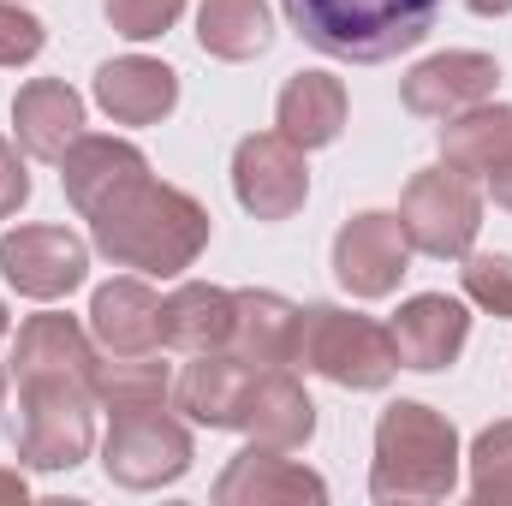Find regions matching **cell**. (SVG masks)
Instances as JSON below:
<instances>
[{
  "label": "cell",
  "instance_id": "obj_1",
  "mask_svg": "<svg viewBox=\"0 0 512 506\" xmlns=\"http://www.w3.org/2000/svg\"><path fill=\"white\" fill-rule=\"evenodd\" d=\"M90 227H96V245L114 262L143 268V274H179V268H191V256L203 251V239H209V215L185 191L155 185L149 173H137L131 185H120L90 215Z\"/></svg>",
  "mask_w": 512,
  "mask_h": 506
},
{
  "label": "cell",
  "instance_id": "obj_8",
  "mask_svg": "<svg viewBox=\"0 0 512 506\" xmlns=\"http://www.w3.org/2000/svg\"><path fill=\"white\" fill-rule=\"evenodd\" d=\"M233 185H239V203L251 209L256 221H286L298 203H304V149L280 131H262L245 137L239 155H233Z\"/></svg>",
  "mask_w": 512,
  "mask_h": 506
},
{
  "label": "cell",
  "instance_id": "obj_6",
  "mask_svg": "<svg viewBox=\"0 0 512 506\" xmlns=\"http://www.w3.org/2000/svg\"><path fill=\"white\" fill-rule=\"evenodd\" d=\"M90 387L78 381H24V423H18V453L42 471L78 465L90 453Z\"/></svg>",
  "mask_w": 512,
  "mask_h": 506
},
{
  "label": "cell",
  "instance_id": "obj_4",
  "mask_svg": "<svg viewBox=\"0 0 512 506\" xmlns=\"http://www.w3.org/2000/svg\"><path fill=\"white\" fill-rule=\"evenodd\" d=\"M292 364L304 370H322L340 387H382L399 370V352H393V334L376 328L370 316H346V310H298V352Z\"/></svg>",
  "mask_w": 512,
  "mask_h": 506
},
{
  "label": "cell",
  "instance_id": "obj_28",
  "mask_svg": "<svg viewBox=\"0 0 512 506\" xmlns=\"http://www.w3.org/2000/svg\"><path fill=\"white\" fill-rule=\"evenodd\" d=\"M465 292L489 304L495 316H512V256H471L465 262Z\"/></svg>",
  "mask_w": 512,
  "mask_h": 506
},
{
  "label": "cell",
  "instance_id": "obj_33",
  "mask_svg": "<svg viewBox=\"0 0 512 506\" xmlns=\"http://www.w3.org/2000/svg\"><path fill=\"white\" fill-rule=\"evenodd\" d=\"M471 12H483V18H495V12H512V0H471Z\"/></svg>",
  "mask_w": 512,
  "mask_h": 506
},
{
  "label": "cell",
  "instance_id": "obj_29",
  "mask_svg": "<svg viewBox=\"0 0 512 506\" xmlns=\"http://www.w3.org/2000/svg\"><path fill=\"white\" fill-rule=\"evenodd\" d=\"M179 6H185V0H108V18H114L120 36L143 42V36H161V30L179 18Z\"/></svg>",
  "mask_w": 512,
  "mask_h": 506
},
{
  "label": "cell",
  "instance_id": "obj_35",
  "mask_svg": "<svg viewBox=\"0 0 512 506\" xmlns=\"http://www.w3.org/2000/svg\"><path fill=\"white\" fill-rule=\"evenodd\" d=\"M0 393H6V376H0Z\"/></svg>",
  "mask_w": 512,
  "mask_h": 506
},
{
  "label": "cell",
  "instance_id": "obj_13",
  "mask_svg": "<svg viewBox=\"0 0 512 506\" xmlns=\"http://www.w3.org/2000/svg\"><path fill=\"white\" fill-rule=\"evenodd\" d=\"M251 358H221V352H203L185 381H179V405L197 417V423H215V429H239L245 423V405H251V387H256Z\"/></svg>",
  "mask_w": 512,
  "mask_h": 506
},
{
  "label": "cell",
  "instance_id": "obj_7",
  "mask_svg": "<svg viewBox=\"0 0 512 506\" xmlns=\"http://www.w3.org/2000/svg\"><path fill=\"white\" fill-rule=\"evenodd\" d=\"M191 465V441L173 417H161V405L149 411H120L114 435H108V477H120L131 489L149 483H173Z\"/></svg>",
  "mask_w": 512,
  "mask_h": 506
},
{
  "label": "cell",
  "instance_id": "obj_14",
  "mask_svg": "<svg viewBox=\"0 0 512 506\" xmlns=\"http://www.w3.org/2000/svg\"><path fill=\"white\" fill-rule=\"evenodd\" d=\"M90 328L114 358H143L161 346V298L143 280H114L90 304Z\"/></svg>",
  "mask_w": 512,
  "mask_h": 506
},
{
  "label": "cell",
  "instance_id": "obj_30",
  "mask_svg": "<svg viewBox=\"0 0 512 506\" xmlns=\"http://www.w3.org/2000/svg\"><path fill=\"white\" fill-rule=\"evenodd\" d=\"M42 54V24L18 6L0 0V66H18V60H36Z\"/></svg>",
  "mask_w": 512,
  "mask_h": 506
},
{
  "label": "cell",
  "instance_id": "obj_22",
  "mask_svg": "<svg viewBox=\"0 0 512 506\" xmlns=\"http://www.w3.org/2000/svg\"><path fill=\"white\" fill-rule=\"evenodd\" d=\"M239 358L251 364H292L298 352V310L274 292H239V322H233Z\"/></svg>",
  "mask_w": 512,
  "mask_h": 506
},
{
  "label": "cell",
  "instance_id": "obj_2",
  "mask_svg": "<svg viewBox=\"0 0 512 506\" xmlns=\"http://www.w3.org/2000/svg\"><path fill=\"white\" fill-rule=\"evenodd\" d=\"M292 30L334 60H393L417 48L441 0H280Z\"/></svg>",
  "mask_w": 512,
  "mask_h": 506
},
{
  "label": "cell",
  "instance_id": "obj_19",
  "mask_svg": "<svg viewBox=\"0 0 512 506\" xmlns=\"http://www.w3.org/2000/svg\"><path fill=\"white\" fill-rule=\"evenodd\" d=\"M233 322H239V298L233 292H221V286H179L161 304V346L215 352V346L233 340Z\"/></svg>",
  "mask_w": 512,
  "mask_h": 506
},
{
  "label": "cell",
  "instance_id": "obj_34",
  "mask_svg": "<svg viewBox=\"0 0 512 506\" xmlns=\"http://www.w3.org/2000/svg\"><path fill=\"white\" fill-rule=\"evenodd\" d=\"M0 334H6V310H0Z\"/></svg>",
  "mask_w": 512,
  "mask_h": 506
},
{
  "label": "cell",
  "instance_id": "obj_11",
  "mask_svg": "<svg viewBox=\"0 0 512 506\" xmlns=\"http://www.w3.org/2000/svg\"><path fill=\"white\" fill-rule=\"evenodd\" d=\"M495 60L489 54H435L405 78V108L423 120H453L465 108H477L495 90Z\"/></svg>",
  "mask_w": 512,
  "mask_h": 506
},
{
  "label": "cell",
  "instance_id": "obj_12",
  "mask_svg": "<svg viewBox=\"0 0 512 506\" xmlns=\"http://www.w3.org/2000/svg\"><path fill=\"white\" fill-rule=\"evenodd\" d=\"M387 334H393L399 364H411V370H441V364L459 358V346H465V334H471V316H465L459 298L423 292V298H411V304L393 316Z\"/></svg>",
  "mask_w": 512,
  "mask_h": 506
},
{
  "label": "cell",
  "instance_id": "obj_18",
  "mask_svg": "<svg viewBox=\"0 0 512 506\" xmlns=\"http://www.w3.org/2000/svg\"><path fill=\"white\" fill-rule=\"evenodd\" d=\"M12 120H18V137H24V149H30V155L60 161V155L84 137V102H78L60 78H36V84H24V90H18Z\"/></svg>",
  "mask_w": 512,
  "mask_h": 506
},
{
  "label": "cell",
  "instance_id": "obj_31",
  "mask_svg": "<svg viewBox=\"0 0 512 506\" xmlns=\"http://www.w3.org/2000/svg\"><path fill=\"white\" fill-rule=\"evenodd\" d=\"M24 197H30V173H24V161L0 143V221H6Z\"/></svg>",
  "mask_w": 512,
  "mask_h": 506
},
{
  "label": "cell",
  "instance_id": "obj_9",
  "mask_svg": "<svg viewBox=\"0 0 512 506\" xmlns=\"http://www.w3.org/2000/svg\"><path fill=\"white\" fill-rule=\"evenodd\" d=\"M405 262H411V239H405L399 215H358V221H346V233L334 239V268H340V280H346L358 298L393 292L399 274H405Z\"/></svg>",
  "mask_w": 512,
  "mask_h": 506
},
{
  "label": "cell",
  "instance_id": "obj_3",
  "mask_svg": "<svg viewBox=\"0 0 512 506\" xmlns=\"http://www.w3.org/2000/svg\"><path fill=\"white\" fill-rule=\"evenodd\" d=\"M453 459H459V441L447 417H435L429 405H393L376 429V495L435 501L453 489Z\"/></svg>",
  "mask_w": 512,
  "mask_h": 506
},
{
  "label": "cell",
  "instance_id": "obj_10",
  "mask_svg": "<svg viewBox=\"0 0 512 506\" xmlns=\"http://www.w3.org/2000/svg\"><path fill=\"white\" fill-rule=\"evenodd\" d=\"M84 245L66 233V227H18L0 239V268L18 292L30 298H60L84 280Z\"/></svg>",
  "mask_w": 512,
  "mask_h": 506
},
{
  "label": "cell",
  "instance_id": "obj_32",
  "mask_svg": "<svg viewBox=\"0 0 512 506\" xmlns=\"http://www.w3.org/2000/svg\"><path fill=\"white\" fill-rule=\"evenodd\" d=\"M489 191H495L501 209H512V155L501 161V167H489Z\"/></svg>",
  "mask_w": 512,
  "mask_h": 506
},
{
  "label": "cell",
  "instance_id": "obj_26",
  "mask_svg": "<svg viewBox=\"0 0 512 506\" xmlns=\"http://www.w3.org/2000/svg\"><path fill=\"white\" fill-rule=\"evenodd\" d=\"M90 393L120 417V411H149L167 399V364H143V358H120V364H96Z\"/></svg>",
  "mask_w": 512,
  "mask_h": 506
},
{
  "label": "cell",
  "instance_id": "obj_17",
  "mask_svg": "<svg viewBox=\"0 0 512 506\" xmlns=\"http://www.w3.org/2000/svg\"><path fill=\"white\" fill-rule=\"evenodd\" d=\"M96 102L120 120V126H149L179 102V78L161 60H108L96 72Z\"/></svg>",
  "mask_w": 512,
  "mask_h": 506
},
{
  "label": "cell",
  "instance_id": "obj_21",
  "mask_svg": "<svg viewBox=\"0 0 512 506\" xmlns=\"http://www.w3.org/2000/svg\"><path fill=\"white\" fill-rule=\"evenodd\" d=\"M346 126V90L328 72H298L280 90V137H292L298 149H322Z\"/></svg>",
  "mask_w": 512,
  "mask_h": 506
},
{
  "label": "cell",
  "instance_id": "obj_24",
  "mask_svg": "<svg viewBox=\"0 0 512 506\" xmlns=\"http://www.w3.org/2000/svg\"><path fill=\"white\" fill-rule=\"evenodd\" d=\"M215 495H221V501H322V483H316L310 471H298V465H286V459L251 447V453L221 477Z\"/></svg>",
  "mask_w": 512,
  "mask_h": 506
},
{
  "label": "cell",
  "instance_id": "obj_27",
  "mask_svg": "<svg viewBox=\"0 0 512 506\" xmlns=\"http://www.w3.org/2000/svg\"><path fill=\"white\" fill-rule=\"evenodd\" d=\"M477 495L483 501H512V423L489 429L477 441Z\"/></svg>",
  "mask_w": 512,
  "mask_h": 506
},
{
  "label": "cell",
  "instance_id": "obj_23",
  "mask_svg": "<svg viewBox=\"0 0 512 506\" xmlns=\"http://www.w3.org/2000/svg\"><path fill=\"white\" fill-rule=\"evenodd\" d=\"M441 155L447 167L459 173H489L512 155V108H465L447 120V137H441Z\"/></svg>",
  "mask_w": 512,
  "mask_h": 506
},
{
  "label": "cell",
  "instance_id": "obj_20",
  "mask_svg": "<svg viewBox=\"0 0 512 506\" xmlns=\"http://www.w3.org/2000/svg\"><path fill=\"white\" fill-rule=\"evenodd\" d=\"M239 429H251L256 441H268V447H298V441L316 429L310 399H304L298 381L286 376V364H262V370H256L251 405H245V423H239Z\"/></svg>",
  "mask_w": 512,
  "mask_h": 506
},
{
  "label": "cell",
  "instance_id": "obj_15",
  "mask_svg": "<svg viewBox=\"0 0 512 506\" xmlns=\"http://www.w3.org/2000/svg\"><path fill=\"white\" fill-rule=\"evenodd\" d=\"M18 381H78L90 387L96 381V358H90V340L78 334L72 316H30L24 334H18Z\"/></svg>",
  "mask_w": 512,
  "mask_h": 506
},
{
  "label": "cell",
  "instance_id": "obj_5",
  "mask_svg": "<svg viewBox=\"0 0 512 506\" xmlns=\"http://www.w3.org/2000/svg\"><path fill=\"white\" fill-rule=\"evenodd\" d=\"M399 227L417 251L429 256H465L477 227H483V209H477V191L459 167H435V173H417L405 185V209H399Z\"/></svg>",
  "mask_w": 512,
  "mask_h": 506
},
{
  "label": "cell",
  "instance_id": "obj_25",
  "mask_svg": "<svg viewBox=\"0 0 512 506\" xmlns=\"http://www.w3.org/2000/svg\"><path fill=\"white\" fill-rule=\"evenodd\" d=\"M197 36H203V48L221 54V60H251V54L268 48L274 24H268V6H262V0H203Z\"/></svg>",
  "mask_w": 512,
  "mask_h": 506
},
{
  "label": "cell",
  "instance_id": "obj_16",
  "mask_svg": "<svg viewBox=\"0 0 512 506\" xmlns=\"http://www.w3.org/2000/svg\"><path fill=\"white\" fill-rule=\"evenodd\" d=\"M143 167V155L131 143H114V137H78L66 155H60V179H66V197L78 203V215H96L120 185H131Z\"/></svg>",
  "mask_w": 512,
  "mask_h": 506
}]
</instances>
